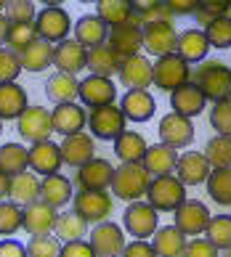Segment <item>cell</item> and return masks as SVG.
<instances>
[{"label":"cell","mask_w":231,"mask_h":257,"mask_svg":"<svg viewBox=\"0 0 231 257\" xmlns=\"http://www.w3.org/2000/svg\"><path fill=\"white\" fill-rule=\"evenodd\" d=\"M6 19L11 24H32V19H37V14L32 3L16 0V3H6Z\"/></svg>","instance_id":"f907efd6"},{"label":"cell","mask_w":231,"mask_h":257,"mask_svg":"<svg viewBox=\"0 0 231 257\" xmlns=\"http://www.w3.org/2000/svg\"><path fill=\"white\" fill-rule=\"evenodd\" d=\"M35 40H40V37H37L35 24H11V27H8V35H6L8 51H14V53L22 56Z\"/></svg>","instance_id":"60d3db41"},{"label":"cell","mask_w":231,"mask_h":257,"mask_svg":"<svg viewBox=\"0 0 231 257\" xmlns=\"http://www.w3.org/2000/svg\"><path fill=\"white\" fill-rule=\"evenodd\" d=\"M184 257H218V249L207 239H194V241H186Z\"/></svg>","instance_id":"816d5d0a"},{"label":"cell","mask_w":231,"mask_h":257,"mask_svg":"<svg viewBox=\"0 0 231 257\" xmlns=\"http://www.w3.org/2000/svg\"><path fill=\"white\" fill-rule=\"evenodd\" d=\"M0 130H3V127H0Z\"/></svg>","instance_id":"6125c7cd"},{"label":"cell","mask_w":231,"mask_h":257,"mask_svg":"<svg viewBox=\"0 0 231 257\" xmlns=\"http://www.w3.org/2000/svg\"><path fill=\"white\" fill-rule=\"evenodd\" d=\"M22 69V56L8 48H0V82H16Z\"/></svg>","instance_id":"7dc6e473"},{"label":"cell","mask_w":231,"mask_h":257,"mask_svg":"<svg viewBox=\"0 0 231 257\" xmlns=\"http://www.w3.org/2000/svg\"><path fill=\"white\" fill-rule=\"evenodd\" d=\"M24 212L14 202H0V236H14L22 228Z\"/></svg>","instance_id":"f6af8a7d"},{"label":"cell","mask_w":231,"mask_h":257,"mask_svg":"<svg viewBox=\"0 0 231 257\" xmlns=\"http://www.w3.org/2000/svg\"><path fill=\"white\" fill-rule=\"evenodd\" d=\"M8 27H11V22L0 14V45H6V35H8Z\"/></svg>","instance_id":"680465c9"},{"label":"cell","mask_w":231,"mask_h":257,"mask_svg":"<svg viewBox=\"0 0 231 257\" xmlns=\"http://www.w3.org/2000/svg\"><path fill=\"white\" fill-rule=\"evenodd\" d=\"M146 141H143V136H138V133L133 130H125L122 136L114 141V151H117V157L122 159V165H141L143 154H146Z\"/></svg>","instance_id":"836d02e7"},{"label":"cell","mask_w":231,"mask_h":257,"mask_svg":"<svg viewBox=\"0 0 231 257\" xmlns=\"http://www.w3.org/2000/svg\"><path fill=\"white\" fill-rule=\"evenodd\" d=\"M114 167L107 159H91L88 165H83L77 170V186L80 191H107L112 186Z\"/></svg>","instance_id":"5bb4252c"},{"label":"cell","mask_w":231,"mask_h":257,"mask_svg":"<svg viewBox=\"0 0 231 257\" xmlns=\"http://www.w3.org/2000/svg\"><path fill=\"white\" fill-rule=\"evenodd\" d=\"M141 165L143 170L151 175V178H160V175H170V173H176V165H178V151L168 146V144H154L146 149V154H143L141 159Z\"/></svg>","instance_id":"ffe728a7"},{"label":"cell","mask_w":231,"mask_h":257,"mask_svg":"<svg viewBox=\"0 0 231 257\" xmlns=\"http://www.w3.org/2000/svg\"><path fill=\"white\" fill-rule=\"evenodd\" d=\"M120 82L130 90H146L151 85V61L143 56H133V59L120 61Z\"/></svg>","instance_id":"7402d4cb"},{"label":"cell","mask_w":231,"mask_h":257,"mask_svg":"<svg viewBox=\"0 0 231 257\" xmlns=\"http://www.w3.org/2000/svg\"><path fill=\"white\" fill-rule=\"evenodd\" d=\"M210 125H213V130H218V136L231 138V98L220 101L210 109Z\"/></svg>","instance_id":"681fc988"},{"label":"cell","mask_w":231,"mask_h":257,"mask_svg":"<svg viewBox=\"0 0 231 257\" xmlns=\"http://www.w3.org/2000/svg\"><path fill=\"white\" fill-rule=\"evenodd\" d=\"M114 96H117V90H114V82L109 77H96V74H91V77L80 80V101L85 106H91V109L112 106Z\"/></svg>","instance_id":"2e32d148"},{"label":"cell","mask_w":231,"mask_h":257,"mask_svg":"<svg viewBox=\"0 0 231 257\" xmlns=\"http://www.w3.org/2000/svg\"><path fill=\"white\" fill-rule=\"evenodd\" d=\"M205 37H207L210 48H218V51L231 48V16L215 19L213 24H207L205 27Z\"/></svg>","instance_id":"ee69618b"},{"label":"cell","mask_w":231,"mask_h":257,"mask_svg":"<svg viewBox=\"0 0 231 257\" xmlns=\"http://www.w3.org/2000/svg\"><path fill=\"white\" fill-rule=\"evenodd\" d=\"M205 159L210 162L213 170L231 167V138L228 136H215L207 141L205 146Z\"/></svg>","instance_id":"b9f144b4"},{"label":"cell","mask_w":231,"mask_h":257,"mask_svg":"<svg viewBox=\"0 0 231 257\" xmlns=\"http://www.w3.org/2000/svg\"><path fill=\"white\" fill-rule=\"evenodd\" d=\"M231 14V3H220V0H210V3H199V8H197V22L199 24H213L215 19H223V16H228Z\"/></svg>","instance_id":"c3c4849f"},{"label":"cell","mask_w":231,"mask_h":257,"mask_svg":"<svg viewBox=\"0 0 231 257\" xmlns=\"http://www.w3.org/2000/svg\"><path fill=\"white\" fill-rule=\"evenodd\" d=\"M210 173V162L205 159V154L199 151H186V154L178 157V165H176V178L181 180L184 186H199V183H207Z\"/></svg>","instance_id":"e0dca14e"},{"label":"cell","mask_w":231,"mask_h":257,"mask_svg":"<svg viewBox=\"0 0 231 257\" xmlns=\"http://www.w3.org/2000/svg\"><path fill=\"white\" fill-rule=\"evenodd\" d=\"M157 130H160L162 144H168L173 149H184L194 141V125H191V119L181 117V114H165L160 119Z\"/></svg>","instance_id":"9a60e30c"},{"label":"cell","mask_w":231,"mask_h":257,"mask_svg":"<svg viewBox=\"0 0 231 257\" xmlns=\"http://www.w3.org/2000/svg\"><path fill=\"white\" fill-rule=\"evenodd\" d=\"M151 246L157 257H184V249H186V236L178 231L176 225H162L154 231L151 236Z\"/></svg>","instance_id":"f1b7e54d"},{"label":"cell","mask_w":231,"mask_h":257,"mask_svg":"<svg viewBox=\"0 0 231 257\" xmlns=\"http://www.w3.org/2000/svg\"><path fill=\"white\" fill-rule=\"evenodd\" d=\"M120 257H157V252H154V246L149 241H133V244H125V249Z\"/></svg>","instance_id":"db71d44e"},{"label":"cell","mask_w":231,"mask_h":257,"mask_svg":"<svg viewBox=\"0 0 231 257\" xmlns=\"http://www.w3.org/2000/svg\"><path fill=\"white\" fill-rule=\"evenodd\" d=\"M176 228L184 236H199L207 231L210 225V209L202 204V202H184L178 209H176Z\"/></svg>","instance_id":"4fadbf2b"},{"label":"cell","mask_w":231,"mask_h":257,"mask_svg":"<svg viewBox=\"0 0 231 257\" xmlns=\"http://www.w3.org/2000/svg\"><path fill=\"white\" fill-rule=\"evenodd\" d=\"M3 6H6V3H3V0H0V11H3Z\"/></svg>","instance_id":"91938a15"},{"label":"cell","mask_w":231,"mask_h":257,"mask_svg":"<svg viewBox=\"0 0 231 257\" xmlns=\"http://www.w3.org/2000/svg\"><path fill=\"white\" fill-rule=\"evenodd\" d=\"M45 96L51 98L56 106H61V103H74V98L80 96V80L72 77V74L56 72L53 77H48V82H45Z\"/></svg>","instance_id":"f546056e"},{"label":"cell","mask_w":231,"mask_h":257,"mask_svg":"<svg viewBox=\"0 0 231 257\" xmlns=\"http://www.w3.org/2000/svg\"><path fill=\"white\" fill-rule=\"evenodd\" d=\"M207 241L215 246V249H231V215H215L210 217L207 225Z\"/></svg>","instance_id":"7bdbcfd3"},{"label":"cell","mask_w":231,"mask_h":257,"mask_svg":"<svg viewBox=\"0 0 231 257\" xmlns=\"http://www.w3.org/2000/svg\"><path fill=\"white\" fill-rule=\"evenodd\" d=\"M191 80H194V85L202 90L205 101L220 103V101L231 98V69L226 64L215 61V59L202 61V66L191 74Z\"/></svg>","instance_id":"6da1fadb"},{"label":"cell","mask_w":231,"mask_h":257,"mask_svg":"<svg viewBox=\"0 0 231 257\" xmlns=\"http://www.w3.org/2000/svg\"><path fill=\"white\" fill-rule=\"evenodd\" d=\"M53 64L59 66V72L74 74L88 69V48H83L77 40H64L53 48Z\"/></svg>","instance_id":"d6986e66"},{"label":"cell","mask_w":231,"mask_h":257,"mask_svg":"<svg viewBox=\"0 0 231 257\" xmlns=\"http://www.w3.org/2000/svg\"><path fill=\"white\" fill-rule=\"evenodd\" d=\"M61 159L66 165H72L80 170L83 165H88L91 159H96V146L93 138L85 136V133H74V136H66L61 141Z\"/></svg>","instance_id":"cb8c5ba5"},{"label":"cell","mask_w":231,"mask_h":257,"mask_svg":"<svg viewBox=\"0 0 231 257\" xmlns=\"http://www.w3.org/2000/svg\"><path fill=\"white\" fill-rule=\"evenodd\" d=\"M61 254V244L59 239L48 236H32L30 244H27V257H59Z\"/></svg>","instance_id":"bcb514c9"},{"label":"cell","mask_w":231,"mask_h":257,"mask_svg":"<svg viewBox=\"0 0 231 257\" xmlns=\"http://www.w3.org/2000/svg\"><path fill=\"white\" fill-rule=\"evenodd\" d=\"M146 199L157 212H176V209L186 202V186L181 183L176 175L151 178Z\"/></svg>","instance_id":"3957f363"},{"label":"cell","mask_w":231,"mask_h":257,"mask_svg":"<svg viewBox=\"0 0 231 257\" xmlns=\"http://www.w3.org/2000/svg\"><path fill=\"white\" fill-rule=\"evenodd\" d=\"M61 146H56L53 141H43V144H32L30 149V167L35 175H56L61 167Z\"/></svg>","instance_id":"44dd1931"},{"label":"cell","mask_w":231,"mask_h":257,"mask_svg":"<svg viewBox=\"0 0 231 257\" xmlns=\"http://www.w3.org/2000/svg\"><path fill=\"white\" fill-rule=\"evenodd\" d=\"M205 96H202V90L197 88L194 82H186L181 85L178 90L170 93V106H173V114H181V117H199L202 109H205Z\"/></svg>","instance_id":"603a6c76"},{"label":"cell","mask_w":231,"mask_h":257,"mask_svg":"<svg viewBox=\"0 0 231 257\" xmlns=\"http://www.w3.org/2000/svg\"><path fill=\"white\" fill-rule=\"evenodd\" d=\"M109 37V27L101 22L96 14H85L77 19L74 24V40L83 45V48H96V45H104V40Z\"/></svg>","instance_id":"484cf974"},{"label":"cell","mask_w":231,"mask_h":257,"mask_svg":"<svg viewBox=\"0 0 231 257\" xmlns=\"http://www.w3.org/2000/svg\"><path fill=\"white\" fill-rule=\"evenodd\" d=\"M228 69H231V66H228Z\"/></svg>","instance_id":"94428289"},{"label":"cell","mask_w":231,"mask_h":257,"mask_svg":"<svg viewBox=\"0 0 231 257\" xmlns=\"http://www.w3.org/2000/svg\"><path fill=\"white\" fill-rule=\"evenodd\" d=\"M85 233H88V223H85L74 209H69V212H59V220H56V236H59L64 244L66 241H80Z\"/></svg>","instance_id":"f35d334b"},{"label":"cell","mask_w":231,"mask_h":257,"mask_svg":"<svg viewBox=\"0 0 231 257\" xmlns=\"http://www.w3.org/2000/svg\"><path fill=\"white\" fill-rule=\"evenodd\" d=\"M120 109L125 114V119H133V122H149L154 117V103L151 93L149 90H128L120 101Z\"/></svg>","instance_id":"d4e9b609"},{"label":"cell","mask_w":231,"mask_h":257,"mask_svg":"<svg viewBox=\"0 0 231 257\" xmlns=\"http://www.w3.org/2000/svg\"><path fill=\"white\" fill-rule=\"evenodd\" d=\"M40 199L45 204H51V207H64V204H69V199H72V183H69V178H64V175H48L40 180Z\"/></svg>","instance_id":"d6a6232c"},{"label":"cell","mask_w":231,"mask_h":257,"mask_svg":"<svg viewBox=\"0 0 231 257\" xmlns=\"http://www.w3.org/2000/svg\"><path fill=\"white\" fill-rule=\"evenodd\" d=\"M24 212V220H22V228L30 236H48L56 231V220H59V212H56V207L45 204L43 199H37V202L22 207Z\"/></svg>","instance_id":"30bf717a"},{"label":"cell","mask_w":231,"mask_h":257,"mask_svg":"<svg viewBox=\"0 0 231 257\" xmlns=\"http://www.w3.org/2000/svg\"><path fill=\"white\" fill-rule=\"evenodd\" d=\"M53 133V122H51V111L43 106H30L22 117H19V136L30 144H43L48 136Z\"/></svg>","instance_id":"7c38bea8"},{"label":"cell","mask_w":231,"mask_h":257,"mask_svg":"<svg viewBox=\"0 0 231 257\" xmlns=\"http://www.w3.org/2000/svg\"><path fill=\"white\" fill-rule=\"evenodd\" d=\"M207 194L220 207H231V167L213 170L207 178Z\"/></svg>","instance_id":"ab89813d"},{"label":"cell","mask_w":231,"mask_h":257,"mask_svg":"<svg viewBox=\"0 0 231 257\" xmlns=\"http://www.w3.org/2000/svg\"><path fill=\"white\" fill-rule=\"evenodd\" d=\"M168 8H170V14L176 16V14H197V8H199V3L197 0H170L168 3Z\"/></svg>","instance_id":"9f6ffc18"},{"label":"cell","mask_w":231,"mask_h":257,"mask_svg":"<svg viewBox=\"0 0 231 257\" xmlns=\"http://www.w3.org/2000/svg\"><path fill=\"white\" fill-rule=\"evenodd\" d=\"M59 257H96V252H93V246L88 244V241H66V244H61V254Z\"/></svg>","instance_id":"f5cc1de1"},{"label":"cell","mask_w":231,"mask_h":257,"mask_svg":"<svg viewBox=\"0 0 231 257\" xmlns=\"http://www.w3.org/2000/svg\"><path fill=\"white\" fill-rule=\"evenodd\" d=\"M8 188H11V178H8L6 173H0V199L8 196Z\"/></svg>","instance_id":"6f0895ef"},{"label":"cell","mask_w":231,"mask_h":257,"mask_svg":"<svg viewBox=\"0 0 231 257\" xmlns=\"http://www.w3.org/2000/svg\"><path fill=\"white\" fill-rule=\"evenodd\" d=\"M191 77L189 72V64L181 59L178 53H170V56H162L157 59V64H151V82L157 85L160 90H178L181 85H186Z\"/></svg>","instance_id":"277c9868"},{"label":"cell","mask_w":231,"mask_h":257,"mask_svg":"<svg viewBox=\"0 0 231 257\" xmlns=\"http://www.w3.org/2000/svg\"><path fill=\"white\" fill-rule=\"evenodd\" d=\"M149 183H151V175L143 170V165H122L114 170L109 188L122 202H138L141 196H146Z\"/></svg>","instance_id":"7a4b0ae2"},{"label":"cell","mask_w":231,"mask_h":257,"mask_svg":"<svg viewBox=\"0 0 231 257\" xmlns=\"http://www.w3.org/2000/svg\"><path fill=\"white\" fill-rule=\"evenodd\" d=\"M141 35H143V48L151 56H157V59L176 53L178 32L170 22H149V24L141 27Z\"/></svg>","instance_id":"52a82bcc"},{"label":"cell","mask_w":231,"mask_h":257,"mask_svg":"<svg viewBox=\"0 0 231 257\" xmlns=\"http://www.w3.org/2000/svg\"><path fill=\"white\" fill-rule=\"evenodd\" d=\"M30 109L27 93L16 82H0V119H19Z\"/></svg>","instance_id":"4316f807"},{"label":"cell","mask_w":231,"mask_h":257,"mask_svg":"<svg viewBox=\"0 0 231 257\" xmlns=\"http://www.w3.org/2000/svg\"><path fill=\"white\" fill-rule=\"evenodd\" d=\"M0 257H27V246L14 239H3L0 241Z\"/></svg>","instance_id":"11a10c76"},{"label":"cell","mask_w":231,"mask_h":257,"mask_svg":"<svg viewBox=\"0 0 231 257\" xmlns=\"http://www.w3.org/2000/svg\"><path fill=\"white\" fill-rule=\"evenodd\" d=\"M27 167H30V149H24L22 144L0 146V173L14 178L19 173H27Z\"/></svg>","instance_id":"e575fe53"},{"label":"cell","mask_w":231,"mask_h":257,"mask_svg":"<svg viewBox=\"0 0 231 257\" xmlns=\"http://www.w3.org/2000/svg\"><path fill=\"white\" fill-rule=\"evenodd\" d=\"M210 51V43L202 30H184L178 35V45H176V53L184 59L186 64H194V61H205V56Z\"/></svg>","instance_id":"4dcf8cb0"},{"label":"cell","mask_w":231,"mask_h":257,"mask_svg":"<svg viewBox=\"0 0 231 257\" xmlns=\"http://www.w3.org/2000/svg\"><path fill=\"white\" fill-rule=\"evenodd\" d=\"M8 196L11 202L19 207H27L40 199V180L35 173H19L11 178V188H8Z\"/></svg>","instance_id":"1f68e13d"},{"label":"cell","mask_w":231,"mask_h":257,"mask_svg":"<svg viewBox=\"0 0 231 257\" xmlns=\"http://www.w3.org/2000/svg\"><path fill=\"white\" fill-rule=\"evenodd\" d=\"M35 30H37V37H40V40L59 45V43L66 40V35H69V30H72V19H69V14H66L64 8L48 6V8H43V11L37 14Z\"/></svg>","instance_id":"5b68a950"},{"label":"cell","mask_w":231,"mask_h":257,"mask_svg":"<svg viewBox=\"0 0 231 257\" xmlns=\"http://www.w3.org/2000/svg\"><path fill=\"white\" fill-rule=\"evenodd\" d=\"M53 61V45L45 40H35L30 48L22 53V66L27 72H43Z\"/></svg>","instance_id":"74e56055"},{"label":"cell","mask_w":231,"mask_h":257,"mask_svg":"<svg viewBox=\"0 0 231 257\" xmlns=\"http://www.w3.org/2000/svg\"><path fill=\"white\" fill-rule=\"evenodd\" d=\"M122 220H125V228H128L130 236H136L138 241H146L157 231V209L149 202H130Z\"/></svg>","instance_id":"ba28073f"},{"label":"cell","mask_w":231,"mask_h":257,"mask_svg":"<svg viewBox=\"0 0 231 257\" xmlns=\"http://www.w3.org/2000/svg\"><path fill=\"white\" fill-rule=\"evenodd\" d=\"M51 122H53V130L66 138V136H74V133H83L88 117H85V109H80L77 103H61V106L53 109Z\"/></svg>","instance_id":"83f0119b"},{"label":"cell","mask_w":231,"mask_h":257,"mask_svg":"<svg viewBox=\"0 0 231 257\" xmlns=\"http://www.w3.org/2000/svg\"><path fill=\"white\" fill-rule=\"evenodd\" d=\"M125 114L117 103L112 106H101V109H91V117H88V125L91 133L99 141H117L122 133H125Z\"/></svg>","instance_id":"8992f818"},{"label":"cell","mask_w":231,"mask_h":257,"mask_svg":"<svg viewBox=\"0 0 231 257\" xmlns=\"http://www.w3.org/2000/svg\"><path fill=\"white\" fill-rule=\"evenodd\" d=\"M74 212L85 223L99 225L112 215V196L107 191H80L74 194Z\"/></svg>","instance_id":"9c48e42d"},{"label":"cell","mask_w":231,"mask_h":257,"mask_svg":"<svg viewBox=\"0 0 231 257\" xmlns=\"http://www.w3.org/2000/svg\"><path fill=\"white\" fill-rule=\"evenodd\" d=\"M96 257H120L125 249V233L117 223L104 220L91 231V241Z\"/></svg>","instance_id":"8fae6325"},{"label":"cell","mask_w":231,"mask_h":257,"mask_svg":"<svg viewBox=\"0 0 231 257\" xmlns=\"http://www.w3.org/2000/svg\"><path fill=\"white\" fill-rule=\"evenodd\" d=\"M88 69L96 77H112L120 72V59L109 45H96L88 51Z\"/></svg>","instance_id":"d590c367"},{"label":"cell","mask_w":231,"mask_h":257,"mask_svg":"<svg viewBox=\"0 0 231 257\" xmlns=\"http://www.w3.org/2000/svg\"><path fill=\"white\" fill-rule=\"evenodd\" d=\"M109 48L117 53V59H133L138 56V51L143 48V35L141 27L136 24H122V27H112L109 30Z\"/></svg>","instance_id":"ac0fdd59"},{"label":"cell","mask_w":231,"mask_h":257,"mask_svg":"<svg viewBox=\"0 0 231 257\" xmlns=\"http://www.w3.org/2000/svg\"><path fill=\"white\" fill-rule=\"evenodd\" d=\"M96 16L107 27H122L133 19V3H128V0H101L96 8Z\"/></svg>","instance_id":"8d00e7d4"}]
</instances>
